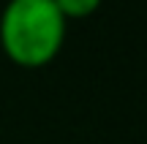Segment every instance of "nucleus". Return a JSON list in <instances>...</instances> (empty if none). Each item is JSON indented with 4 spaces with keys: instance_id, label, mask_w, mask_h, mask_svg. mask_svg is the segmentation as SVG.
I'll return each instance as SVG.
<instances>
[{
    "instance_id": "f257e3e1",
    "label": "nucleus",
    "mask_w": 147,
    "mask_h": 144,
    "mask_svg": "<svg viewBox=\"0 0 147 144\" xmlns=\"http://www.w3.org/2000/svg\"><path fill=\"white\" fill-rule=\"evenodd\" d=\"M65 16L52 0H8L0 14V46L19 68H44L60 54Z\"/></svg>"
},
{
    "instance_id": "f03ea898",
    "label": "nucleus",
    "mask_w": 147,
    "mask_h": 144,
    "mask_svg": "<svg viewBox=\"0 0 147 144\" xmlns=\"http://www.w3.org/2000/svg\"><path fill=\"white\" fill-rule=\"evenodd\" d=\"M52 3L57 5V11L68 22V19H84V16L95 14L104 0H52Z\"/></svg>"
}]
</instances>
